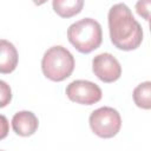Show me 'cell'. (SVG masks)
Masks as SVG:
<instances>
[{
  "instance_id": "8fae6325",
  "label": "cell",
  "mask_w": 151,
  "mask_h": 151,
  "mask_svg": "<svg viewBox=\"0 0 151 151\" xmlns=\"http://www.w3.org/2000/svg\"><path fill=\"white\" fill-rule=\"evenodd\" d=\"M12 100V91L9 85L4 81L0 80V107H5L7 106Z\"/></svg>"
},
{
  "instance_id": "30bf717a",
  "label": "cell",
  "mask_w": 151,
  "mask_h": 151,
  "mask_svg": "<svg viewBox=\"0 0 151 151\" xmlns=\"http://www.w3.org/2000/svg\"><path fill=\"white\" fill-rule=\"evenodd\" d=\"M133 100H134V104L140 109L149 110L151 107V83L150 81H144L133 90Z\"/></svg>"
},
{
  "instance_id": "6da1fadb",
  "label": "cell",
  "mask_w": 151,
  "mask_h": 151,
  "mask_svg": "<svg viewBox=\"0 0 151 151\" xmlns=\"http://www.w3.org/2000/svg\"><path fill=\"white\" fill-rule=\"evenodd\" d=\"M111 42L119 50L132 51L143 41V29L125 4H117L109 12Z\"/></svg>"
},
{
  "instance_id": "5b68a950",
  "label": "cell",
  "mask_w": 151,
  "mask_h": 151,
  "mask_svg": "<svg viewBox=\"0 0 151 151\" xmlns=\"http://www.w3.org/2000/svg\"><path fill=\"white\" fill-rule=\"evenodd\" d=\"M66 96L74 103L81 105H92L101 99L103 93L100 87L92 81L74 80L67 85Z\"/></svg>"
},
{
  "instance_id": "3957f363",
  "label": "cell",
  "mask_w": 151,
  "mask_h": 151,
  "mask_svg": "<svg viewBox=\"0 0 151 151\" xmlns=\"http://www.w3.org/2000/svg\"><path fill=\"white\" fill-rule=\"evenodd\" d=\"M41 70L46 78L52 81H63L74 70V58L64 46L48 48L41 60Z\"/></svg>"
},
{
  "instance_id": "ba28073f",
  "label": "cell",
  "mask_w": 151,
  "mask_h": 151,
  "mask_svg": "<svg viewBox=\"0 0 151 151\" xmlns=\"http://www.w3.org/2000/svg\"><path fill=\"white\" fill-rule=\"evenodd\" d=\"M18 51L12 42L0 39V73L8 74L18 66Z\"/></svg>"
},
{
  "instance_id": "7a4b0ae2",
  "label": "cell",
  "mask_w": 151,
  "mask_h": 151,
  "mask_svg": "<svg viewBox=\"0 0 151 151\" xmlns=\"http://www.w3.org/2000/svg\"><path fill=\"white\" fill-rule=\"evenodd\" d=\"M67 38L74 48L80 53H91L101 44V26L92 18H84L68 27Z\"/></svg>"
},
{
  "instance_id": "8992f818",
  "label": "cell",
  "mask_w": 151,
  "mask_h": 151,
  "mask_svg": "<svg viewBox=\"0 0 151 151\" xmlns=\"http://www.w3.org/2000/svg\"><path fill=\"white\" fill-rule=\"evenodd\" d=\"M92 71L104 83H113L122 76L119 61L110 53H100L92 60Z\"/></svg>"
},
{
  "instance_id": "7c38bea8",
  "label": "cell",
  "mask_w": 151,
  "mask_h": 151,
  "mask_svg": "<svg viewBox=\"0 0 151 151\" xmlns=\"http://www.w3.org/2000/svg\"><path fill=\"white\" fill-rule=\"evenodd\" d=\"M150 2L151 0H138L136 4L137 13L140 17H143L145 20L150 19Z\"/></svg>"
},
{
  "instance_id": "277c9868",
  "label": "cell",
  "mask_w": 151,
  "mask_h": 151,
  "mask_svg": "<svg viewBox=\"0 0 151 151\" xmlns=\"http://www.w3.org/2000/svg\"><path fill=\"white\" fill-rule=\"evenodd\" d=\"M90 127L100 138L114 137L122 126V118L113 107L104 106L94 110L88 119Z\"/></svg>"
},
{
  "instance_id": "9c48e42d",
  "label": "cell",
  "mask_w": 151,
  "mask_h": 151,
  "mask_svg": "<svg viewBox=\"0 0 151 151\" xmlns=\"http://www.w3.org/2000/svg\"><path fill=\"white\" fill-rule=\"evenodd\" d=\"M52 6L59 17L72 18L81 12L84 0H53Z\"/></svg>"
},
{
  "instance_id": "5bb4252c",
  "label": "cell",
  "mask_w": 151,
  "mask_h": 151,
  "mask_svg": "<svg viewBox=\"0 0 151 151\" xmlns=\"http://www.w3.org/2000/svg\"><path fill=\"white\" fill-rule=\"evenodd\" d=\"M35 5H38V6H40V5H42V4H45L47 0H32Z\"/></svg>"
},
{
  "instance_id": "52a82bcc",
  "label": "cell",
  "mask_w": 151,
  "mask_h": 151,
  "mask_svg": "<svg viewBox=\"0 0 151 151\" xmlns=\"http://www.w3.org/2000/svg\"><path fill=\"white\" fill-rule=\"evenodd\" d=\"M38 118L31 111H19L12 118L13 131L21 137L32 136L38 130Z\"/></svg>"
},
{
  "instance_id": "4fadbf2b",
  "label": "cell",
  "mask_w": 151,
  "mask_h": 151,
  "mask_svg": "<svg viewBox=\"0 0 151 151\" xmlns=\"http://www.w3.org/2000/svg\"><path fill=\"white\" fill-rule=\"evenodd\" d=\"M8 131H9V123L5 116L0 114V140L7 137Z\"/></svg>"
}]
</instances>
